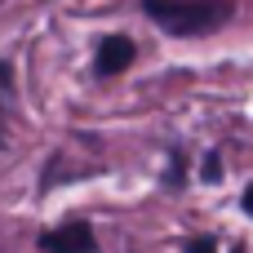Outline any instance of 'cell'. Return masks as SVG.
Returning a JSON list of instances; mask_svg holds the SVG:
<instances>
[{
    "mask_svg": "<svg viewBox=\"0 0 253 253\" xmlns=\"http://www.w3.org/2000/svg\"><path fill=\"white\" fill-rule=\"evenodd\" d=\"M142 13L165 27L169 36H209L222 22H231V0H142Z\"/></svg>",
    "mask_w": 253,
    "mask_h": 253,
    "instance_id": "cell-1",
    "label": "cell"
},
{
    "mask_svg": "<svg viewBox=\"0 0 253 253\" xmlns=\"http://www.w3.org/2000/svg\"><path fill=\"white\" fill-rule=\"evenodd\" d=\"M40 249L44 253H93L98 249V236H93V227L84 218H71V222L44 231L40 236Z\"/></svg>",
    "mask_w": 253,
    "mask_h": 253,
    "instance_id": "cell-2",
    "label": "cell"
},
{
    "mask_svg": "<svg viewBox=\"0 0 253 253\" xmlns=\"http://www.w3.org/2000/svg\"><path fill=\"white\" fill-rule=\"evenodd\" d=\"M133 53H138V49H133V40H129V36H107V40L98 44L93 71H98L102 80H107V76H120V71L133 62Z\"/></svg>",
    "mask_w": 253,
    "mask_h": 253,
    "instance_id": "cell-3",
    "label": "cell"
},
{
    "mask_svg": "<svg viewBox=\"0 0 253 253\" xmlns=\"http://www.w3.org/2000/svg\"><path fill=\"white\" fill-rule=\"evenodd\" d=\"M200 178H205V182H218V178H222V156H218V151H209V156H205Z\"/></svg>",
    "mask_w": 253,
    "mask_h": 253,
    "instance_id": "cell-4",
    "label": "cell"
},
{
    "mask_svg": "<svg viewBox=\"0 0 253 253\" xmlns=\"http://www.w3.org/2000/svg\"><path fill=\"white\" fill-rule=\"evenodd\" d=\"M213 249H218L213 236H191V240H187V253H213Z\"/></svg>",
    "mask_w": 253,
    "mask_h": 253,
    "instance_id": "cell-5",
    "label": "cell"
},
{
    "mask_svg": "<svg viewBox=\"0 0 253 253\" xmlns=\"http://www.w3.org/2000/svg\"><path fill=\"white\" fill-rule=\"evenodd\" d=\"M169 187H182V151H173L169 156V178H165Z\"/></svg>",
    "mask_w": 253,
    "mask_h": 253,
    "instance_id": "cell-6",
    "label": "cell"
},
{
    "mask_svg": "<svg viewBox=\"0 0 253 253\" xmlns=\"http://www.w3.org/2000/svg\"><path fill=\"white\" fill-rule=\"evenodd\" d=\"M0 89H4V93L13 89V67H9V62H0Z\"/></svg>",
    "mask_w": 253,
    "mask_h": 253,
    "instance_id": "cell-7",
    "label": "cell"
},
{
    "mask_svg": "<svg viewBox=\"0 0 253 253\" xmlns=\"http://www.w3.org/2000/svg\"><path fill=\"white\" fill-rule=\"evenodd\" d=\"M240 205H245V213H249V218H253V182H249V187H245V200H240Z\"/></svg>",
    "mask_w": 253,
    "mask_h": 253,
    "instance_id": "cell-8",
    "label": "cell"
},
{
    "mask_svg": "<svg viewBox=\"0 0 253 253\" xmlns=\"http://www.w3.org/2000/svg\"><path fill=\"white\" fill-rule=\"evenodd\" d=\"M231 253H245V245H236V249H231Z\"/></svg>",
    "mask_w": 253,
    "mask_h": 253,
    "instance_id": "cell-9",
    "label": "cell"
}]
</instances>
